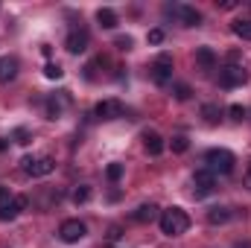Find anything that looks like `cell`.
Segmentation results:
<instances>
[{"instance_id":"cell-1","label":"cell","mask_w":251,"mask_h":248,"mask_svg":"<svg viewBox=\"0 0 251 248\" xmlns=\"http://www.w3.org/2000/svg\"><path fill=\"white\" fill-rule=\"evenodd\" d=\"M161 231L167 234V237H181V234H187L190 228V216L181 210V207H170V210H161Z\"/></svg>"},{"instance_id":"cell-2","label":"cell","mask_w":251,"mask_h":248,"mask_svg":"<svg viewBox=\"0 0 251 248\" xmlns=\"http://www.w3.org/2000/svg\"><path fill=\"white\" fill-rule=\"evenodd\" d=\"M204 164H207V170L216 175H231L234 173V164H237V158L228 152V149H210L207 155H204Z\"/></svg>"},{"instance_id":"cell-3","label":"cell","mask_w":251,"mask_h":248,"mask_svg":"<svg viewBox=\"0 0 251 248\" xmlns=\"http://www.w3.org/2000/svg\"><path fill=\"white\" fill-rule=\"evenodd\" d=\"M249 82V70L243 64H225L219 67V85L222 88H240Z\"/></svg>"},{"instance_id":"cell-4","label":"cell","mask_w":251,"mask_h":248,"mask_svg":"<svg viewBox=\"0 0 251 248\" xmlns=\"http://www.w3.org/2000/svg\"><path fill=\"white\" fill-rule=\"evenodd\" d=\"M21 170L26 173V175H32V178H41V175H50L53 170H56V161L53 158H32V155H26L24 161H21Z\"/></svg>"},{"instance_id":"cell-5","label":"cell","mask_w":251,"mask_h":248,"mask_svg":"<svg viewBox=\"0 0 251 248\" xmlns=\"http://www.w3.org/2000/svg\"><path fill=\"white\" fill-rule=\"evenodd\" d=\"M164 15H176L184 26H199L201 24V12L187 6V3H170V6H164Z\"/></svg>"},{"instance_id":"cell-6","label":"cell","mask_w":251,"mask_h":248,"mask_svg":"<svg viewBox=\"0 0 251 248\" xmlns=\"http://www.w3.org/2000/svg\"><path fill=\"white\" fill-rule=\"evenodd\" d=\"M216 190V175L210 173V170H199L196 175H193V196L196 198H204V196H210Z\"/></svg>"},{"instance_id":"cell-7","label":"cell","mask_w":251,"mask_h":248,"mask_svg":"<svg viewBox=\"0 0 251 248\" xmlns=\"http://www.w3.org/2000/svg\"><path fill=\"white\" fill-rule=\"evenodd\" d=\"M149 70H152V82H155V85H167V82L173 79V56H170V53L158 56Z\"/></svg>"},{"instance_id":"cell-8","label":"cell","mask_w":251,"mask_h":248,"mask_svg":"<svg viewBox=\"0 0 251 248\" xmlns=\"http://www.w3.org/2000/svg\"><path fill=\"white\" fill-rule=\"evenodd\" d=\"M85 234H88V228H85V222H79V219H64L62 228H59V237H62L64 243H79Z\"/></svg>"},{"instance_id":"cell-9","label":"cell","mask_w":251,"mask_h":248,"mask_svg":"<svg viewBox=\"0 0 251 248\" xmlns=\"http://www.w3.org/2000/svg\"><path fill=\"white\" fill-rule=\"evenodd\" d=\"M94 114H97V120H117V117H123V102H117V99H102V102H97Z\"/></svg>"},{"instance_id":"cell-10","label":"cell","mask_w":251,"mask_h":248,"mask_svg":"<svg viewBox=\"0 0 251 248\" xmlns=\"http://www.w3.org/2000/svg\"><path fill=\"white\" fill-rule=\"evenodd\" d=\"M15 216H18L15 196H12L6 187H0V222H9V219H15Z\"/></svg>"},{"instance_id":"cell-11","label":"cell","mask_w":251,"mask_h":248,"mask_svg":"<svg viewBox=\"0 0 251 248\" xmlns=\"http://www.w3.org/2000/svg\"><path fill=\"white\" fill-rule=\"evenodd\" d=\"M64 47H67V53H73V56L85 53V50H88V32H85V29H73V32L67 35Z\"/></svg>"},{"instance_id":"cell-12","label":"cell","mask_w":251,"mask_h":248,"mask_svg":"<svg viewBox=\"0 0 251 248\" xmlns=\"http://www.w3.org/2000/svg\"><path fill=\"white\" fill-rule=\"evenodd\" d=\"M70 105V97H67V91H59L56 97H50L47 99V117L50 120H59L62 117V111Z\"/></svg>"},{"instance_id":"cell-13","label":"cell","mask_w":251,"mask_h":248,"mask_svg":"<svg viewBox=\"0 0 251 248\" xmlns=\"http://www.w3.org/2000/svg\"><path fill=\"white\" fill-rule=\"evenodd\" d=\"M131 219H134V222H140V225H149V222L161 219V210H158V204L146 201V204H140V207H137V210L131 213Z\"/></svg>"},{"instance_id":"cell-14","label":"cell","mask_w":251,"mask_h":248,"mask_svg":"<svg viewBox=\"0 0 251 248\" xmlns=\"http://www.w3.org/2000/svg\"><path fill=\"white\" fill-rule=\"evenodd\" d=\"M18 76V59L15 56H0V85H9Z\"/></svg>"},{"instance_id":"cell-15","label":"cell","mask_w":251,"mask_h":248,"mask_svg":"<svg viewBox=\"0 0 251 248\" xmlns=\"http://www.w3.org/2000/svg\"><path fill=\"white\" fill-rule=\"evenodd\" d=\"M216 53L210 50V47H199L196 50V64H199V70H204V73H210V70H216Z\"/></svg>"},{"instance_id":"cell-16","label":"cell","mask_w":251,"mask_h":248,"mask_svg":"<svg viewBox=\"0 0 251 248\" xmlns=\"http://www.w3.org/2000/svg\"><path fill=\"white\" fill-rule=\"evenodd\" d=\"M143 146L149 155H161L164 152V137L158 131H143Z\"/></svg>"},{"instance_id":"cell-17","label":"cell","mask_w":251,"mask_h":248,"mask_svg":"<svg viewBox=\"0 0 251 248\" xmlns=\"http://www.w3.org/2000/svg\"><path fill=\"white\" fill-rule=\"evenodd\" d=\"M97 24H100L102 29H114V26H117V15H114V9H100V12H97Z\"/></svg>"},{"instance_id":"cell-18","label":"cell","mask_w":251,"mask_h":248,"mask_svg":"<svg viewBox=\"0 0 251 248\" xmlns=\"http://www.w3.org/2000/svg\"><path fill=\"white\" fill-rule=\"evenodd\" d=\"M228 219H231V210L228 207H210L207 210V222L210 225H225Z\"/></svg>"},{"instance_id":"cell-19","label":"cell","mask_w":251,"mask_h":248,"mask_svg":"<svg viewBox=\"0 0 251 248\" xmlns=\"http://www.w3.org/2000/svg\"><path fill=\"white\" fill-rule=\"evenodd\" d=\"M231 29H234V35H237V38H243V41H251V18H249V21H237Z\"/></svg>"},{"instance_id":"cell-20","label":"cell","mask_w":251,"mask_h":248,"mask_svg":"<svg viewBox=\"0 0 251 248\" xmlns=\"http://www.w3.org/2000/svg\"><path fill=\"white\" fill-rule=\"evenodd\" d=\"M173 97H176L178 102H187L190 97H193V88L184 85V82H178V85H173Z\"/></svg>"},{"instance_id":"cell-21","label":"cell","mask_w":251,"mask_h":248,"mask_svg":"<svg viewBox=\"0 0 251 248\" xmlns=\"http://www.w3.org/2000/svg\"><path fill=\"white\" fill-rule=\"evenodd\" d=\"M201 117H204L207 123H216V120L222 117V111H219V105H213V102H207V105H201Z\"/></svg>"},{"instance_id":"cell-22","label":"cell","mask_w":251,"mask_h":248,"mask_svg":"<svg viewBox=\"0 0 251 248\" xmlns=\"http://www.w3.org/2000/svg\"><path fill=\"white\" fill-rule=\"evenodd\" d=\"M70 198H73V204H85V201L91 198V187H88V184H79L76 190H73V196H70Z\"/></svg>"},{"instance_id":"cell-23","label":"cell","mask_w":251,"mask_h":248,"mask_svg":"<svg viewBox=\"0 0 251 248\" xmlns=\"http://www.w3.org/2000/svg\"><path fill=\"white\" fill-rule=\"evenodd\" d=\"M170 146H173V152H178V155H181V152H187V149H190V140L184 137V134H178V137H173V140H170Z\"/></svg>"},{"instance_id":"cell-24","label":"cell","mask_w":251,"mask_h":248,"mask_svg":"<svg viewBox=\"0 0 251 248\" xmlns=\"http://www.w3.org/2000/svg\"><path fill=\"white\" fill-rule=\"evenodd\" d=\"M44 76L47 79H62L64 76V70H62V64H56V62H50L47 67H44Z\"/></svg>"},{"instance_id":"cell-25","label":"cell","mask_w":251,"mask_h":248,"mask_svg":"<svg viewBox=\"0 0 251 248\" xmlns=\"http://www.w3.org/2000/svg\"><path fill=\"white\" fill-rule=\"evenodd\" d=\"M228 114H231V120L243 123V120L249 117V108H243V105H231V108H228Z\"/></svg>"},{"instance_id":"cell-26","label":"cell","mask_w":251,"mask_h":248,"mask_svg":"<svg viewBox=\"0 0 251 248\" xmlns=\"http://www.w3.org/2000/svg\"><path fill=\"white\" fill-rule=\"evenodd\" d=\"M105 175H108V181H120L123 178V164H108Z\"/></svg>"},{"instance_id":"cell-27","label":"cell","mask_w":251,"mask_h":248,"mask_svg":"<svg viewBox=\"0 0 251 248\" xmlns=\"http://www.w3.org/2000/svg\"><path fill=\"white\" fill-rule=\"evenodd\" d=\"M12 137H15V143H21V146H26V143L32 140V134H29L26 128H15V134H12Z\"/></svg>"},{"instance_id":"cell-28","label":"cell","mask_w":251,"mask_h":248,"mask_svg":"<svg viewBox=\"0 0 251 248\" xmlns=\"http://www.w3.org/2000/svg\"><path fill=\"white\" fill-rule=\"evenodd\" d=\"M164 41V29H149V44H161Z\"/></svg>"},{"instance_id":"cell-29","label":"cell","mask_w":251,"mask_h":248,"mask_svg":"<svg viewBox=\"0 0 251 248\" xmlns=\"http://www.w3.org/2000/svg\"><path fill=\"white\" fill-rule=\"evenodd\" d=\"M15 204H18V213H24V210L29 207V198H26V196H15Z\"/></svg>"},{"instance_id":"cell-30","label":"cell","mask_w":251,"mask_h":248,"mask_svg":"<svg viewBox=\"0 0 251 248\" xmlns=\"http://www.w3.org/2000/svg\"><path fill=\"white\" fill-rule=\"evenodd\" d=\"M114 44H117L120 50H131V38H128V35H120V38H117Z\"/></svg>"},{"instance_id":"cell-31","label":"cell","mask_w":251,"mask_h":248,"mask_svg":"<svg viewBox=\"0 0 251 248\" xmlns=\"http://www.w3.org/2000/svg\"><path fill=\"white\" fill-rule=\"evenodd\" d=\"M246 181H249V187H251V167H249V173H246Z\"/></svg>"},{"instance_id":"cell-32","label":"cell","mask_w":251,"mask_h":248,"mask_svg":"<svg viewBox=\"0 0 251 248\" xmlns=\"http://www.w3.org/2000/svg\"><path fill=\"white\" fill-rule=\"evenodd\" d=\"M237 248H251V246H237Z\"/></svg>"}]
</instances>
